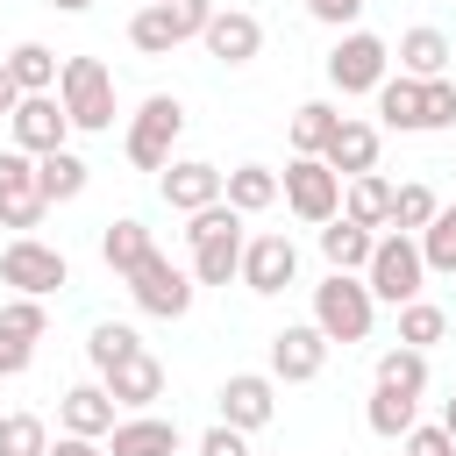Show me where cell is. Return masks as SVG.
<instances>
[{
  "mask_svg": "<svg viewBox=\"0 0 456 456\" xmlns=\"http://www.w3.org/2000/svg\"><path fill=\"white\" fill-rule=\"evenodd\" d=\"M435 214H442V200H435V192H428L420 178H406V185L392 192V228H399V235H420V228H428Z\"/></svg>",
  "mask_w": 456,
  "mask_h": 456,
  "instance_id": "36",
  "label": "cell"
},
{
  "mask_svg": "<svg viewBox=\"0 0 456 456\" xmlns=\"http://www.w3.org/2000/svg\"><path fill=\"white\" fill-rule=\"evenodd\" d=\"M370 321H378V299H370V285L356 278V271H328L321 285H314V328L328 335V342H370Z\"/></svg>",
  "mask_w": 456,
  "mask_h": 456,
  "instance_id": "2",
  "label": "cell"
},
{
  "mask_svg": "<svg viewBox=\"0 0 456 456\" xmlns=\"http://www.w3.org/2000/svg\"><path fill=\"white\" fill-rule=\"evenodd\" d=\"M328 335L314 328V321H285L278 335H271V378L278 385H306V378H321L328 370Z\"/></svg>",
  "mask_w": 456,
  "mask_h": 456,
  "instance_id": "12",
  "label": "cell"
},
{
  "mask_svg": "<svg viewBox=\"0 0 456 456\" xmlns=\"http://www.w3.org/2000/svg\"><path fill=\"white\" fill-rule=\"evenodd\" d=\"M14 107H21V86H14L7 64H0V121H14Z\"/></svg>",
  "mask_w": 456,
  "mask_h": 456,
  "instance_id": "44",
  "label": "cell"
},
{
  "mask_svg": "<svg viewBox=\"0 0 456 456\" xmlns=\"http://www.w3.org/2000/svg\"><path fill=\"white\" fill-rule=\"evenodd\" d=\"M207 57H221V64H249L256 50H264V21L249 14V7H214V21H207Z\"/></svg>",
  "mask_w": 456,
  "mask_h": 456,
  "instance_id": "19",
  "label": "cell"
},
{
  "mask_svg": "<svg viewBox=\"0 0 456 456\" xmlns=\"http://www.w3.org/2000/svg\"><path fill=\"white\" fill-rule=\"evenodd\" d=\"M214 406H221V420H228L235 435H256V428L278 413V378H271V370H235V378H221Z\"/></svg>",
  "mask_w": 456,
  "mask_h": 456,
  "instance_id": "13",
  "label": "cell"
},
{
  "mask_svg": "<svg viewBox=\"0 0 456 456\" xmlns=\"http://www.w3.org/2000/svg\"><path fill=\"white\" fill-rule=\"evenodd\" d=\"M378 385H385V392L420 399V392H428V349H406V342H399V349H385V356H378Z\"/></svg>",
  "mask_w": 456,
  "mask_h": 456,
  "instance_id": "32",
  "label": "cell"
},
{
  "mask_svg": "<svg viewBox=\"0 0 456 456\" xmlns=\"http://www.w3.org/2000/svg\"><path fill=\"white\" fill-rule=\"evenodd\" d=\"M278 192H285V185H278V171H271V164H235V171H228V192H221V200H228L235 214H264V207H271Z\"/></svg>",
  "mask_w": 456,
  "mask_h": 456,
  "instance_id": "30",
  "label": "cell"
},
{
  "mask_svg": "<svg viewBox=\"0 0 456 456\" xmlns=\"http://www.w3.org/2000/svg\"><path fill=\"white\" fill-rule=\"evenodd\" d=\"M442 428H449V435H456V392H449V399H442Z\"/></svg>",
  "mask_w": 456,
  "mask_h": 456,
  "instance_id": "46",
  "label": "cell"
},
{
  "mask_svg": "<svg viewBox=\"0 0 456 456\" xmlns=\"http://www.w3.org/2000/svg\"><path fill=\"white\" fill-rule=\"evenodd\" d=\"M299 278V242L292 235H278V228H264V235H249V249H242V285L249 292H285Z\"/></svg>",
  "mask_w": 456,
  "mask_h": 456,
  "instance_id": "16",
  "label": "cell"
},
{
  "mask_svg": "<svg viewBox=\"0 0 456 456\" xmlns=\"http://www.w3.org/2000/svg\"><path fill=\"white\" fill-rule=\"evenodd\" d=\"M0 64H7V78L21 86V100H28V93H57V78H64V64H57L50 43H14Z\"/></svg>",
  "mask_w": 456,
  "mask_h": 456,
  "instance_id": "25",
  "label": "cell"
},
{
  "mask_svg": "<svg viewBox=\"0 0 456 456\" xmlns=\"http://www.w3.org/2000/svg\"><path fill=\"white\" fill-rule=\"evenodd\" d=\"M36 185H43L50 207H64V200H78V192L93 185V164H86L78 150H50V157H36Z\"/></svg>",
  "mask_w": 456,
  "mask_h": 456,
  "instance_id": "26",
  "label": "cell"
},
{
  "mask_svg": "<svg viewBox=\"0 0 456 456\" xmlns=\"http://www.w3.org/2000/svg\"><path fill=\"white\" fill-rule=\"evenodd\" d=\"M278 185H285V207H292L306 228H328V221L342 214V178H335L321 157H292Z\"/></svg>",
  "mask_w": 456,
  "mask_h": 456,
  "instance_id": "10",
  "label": "cell"
},
{
  "mask_svg": "<svg viewBox=\"0 0 456 456\" xmlns=\"http://www.w3.org/2000/svg\"><path fill=\"white\" fill-rule=\"evenodd\" d=\"M363 285H370V299H378V306H406V299H420V285H428L420 235L385 228V235H378V249H370V264H363Z\"/></svg>",
  "mask_w": 456,
  "mask_h": 456,
  "instance_id": "3",
  "label": "cell"
},
{
  "mask_svg": "<svg viewBox=\"0 0 456 456\" xmlns=\"http://www.w3.org/2000/svg\"><path fill=\"white\" fill-rule=\"evenodd\" d=\"M392 57H399V71H406V78H420V86H428V78H449L456 43H449L442 28H428V21H420V28H406V36H399V50H392Z\"/></svg>",
  "mask_w": 456,
  "mask_h": 456,
  "instance_id": "22",
  "label": "cell"
},
{
  "mask_svg": "<svg viewBox=\"0 0 456 456\" xmlns=\"http://www.w3.org/2000/svg\"><path fill=\"white\" fill-rule=\"evenodd\" d=\"M107 456H178V420L164 413H121L107 435Z\"/></svg>",
  "mask_w": 456,
  "mask_h": 456,
  "instance_id": "21",
  "label": "cell"
},
{
  "mask_svg": "<svg viewBox=\"0 0 456 456\" xmlns=\"http://www.w3.org/2000/svg\"><path fill=\"white\" fill-rule=\"evenodd\" d=\"M420 256H428V271H456V207H442L420 228Z\"/></svg>",
  "mask_w": 456,
  "mask_h": 456,
  "instance_id": "38",
  "label": "cell"
},
{
  "mask_svg": "<svg viewBox=\"0 0 456 456\" xmlns=\"http://www.w3.org/2000/svg\"><path fill=\"white\" fill-rule=\"evenodd\" d=\"M370 249H378V235H370V228H356L349 214H335V221L321 228V256H328V271H356V278H363Z\"/></svg>",
  "mask_w": 456,
  "mask_h": 456,
  "instance_id": "28",
  "label": "cell"
},
{
  "mask_svg": "<svg viewBox=\"0 0 456 456\" xmlns=\"http://www.w3.org/2000/svg\"><path fill=\"white\" fill-rule=\"evenodd\" d=\"M150 249H157V235H150L135 214H121V221H107V228H100V264H107L114 278H128Z\"/></svg>",
  "mask_w": 456,
  "mask_h": 456,
  "instance_id": "24",
  "label": "cell"
},
{
  "mask_svg": "<svg viewBox=\"0 0 456 456\" xmlns=\"http://www.w3.org/2000/svg\"><path fill=\"white\" fill-rule=\"evenodd\" d=\"M456 128V78H428V135Z\"/></svg>",
  "mask_w": 456,
  "mask_h": 456,
  "instance_id": "39",
  "label": "cell"
},
{
  "mask_svg": "<svg viewBox=\"0 0 456 456\" xmlns=\"http://www.w3.org/2000/svg\"><path fill=\"white\" fill-rule=\"evenodd\" d=\"M200 456H249V435H235L228 420H214V428L200 435Z\"/></svg>",
  "mask_w": 456,
  "mask_h": 456,
  "instance_id": "41",
  "label": "cell"
},
{
  "mask_svg": "<svg viewBox=\"0 0 456 456\" xmlns=\"http://www.w3.org/2000/svg\"><path fill=\"white\" fill-rule=\"evenodd\" d=\"M50 456H107V442H86V435H57Z\"/></svg>",
  "mask_w": 456,
  "mask_h": 456,
  "instance_id": "43",
  "label": "cell"
},
{
  "mask_svg": "<svg viewBox=\"0 0 456 456\" xmlns=\"http://www.w3.org/2000/svg\"><path fill=\"white\" fill-rule=\"evenodd\" d=\"M392 192H399V185H385L378 171H363V178H349V185H342V214H349L356 228H370V235H378V228H392Z\"/></svg>",
  "mask_w": 456,
  "mask_h": 456,
  "instance_id": "27",
  "label": "cell"
},
{
  "mask_svg": "<svg viewBox=\"0 0 456 456\" xmlns=\"http://www.w3.org/2000/svg\"><path fill=\"white\" fill-rule=\"evenodd\" d=\"M363 420H370V435H378V442H406V435L420 428V399L370 385V406H363Z\"/></svg>",
  "mask_w": 456,
  "mask_h": 456,
  "instance_id": "29",
  "label": "cell"
},
{
  "mask_svg": "<svg viewBox=\"0 0 456 456\" xmlns=\"http://www.w3.org/2000/svg\"><path fill=\"white\" fill-rule=\"evenodd\" d=\"M50 335V314H43V299H0V342H21V349H36Z\"/></svg>",
  "mask_w": 456,
  "mask_h": 456,
  "instance_id": "33",
  "label": "cell"
},
{
  "mask_svg": "<svg viewBox=\"0 0 456 456\" xmlns=\"http://www.w3.org/2000/svg\"><path fill=\"white\" fill-rule=\"evenodd\" d=\"M57 100H64V114H71L78 135H107L114 128V71L100 57H64Z\"/></svg>",
  "mask_w": 456,
  "mask_h": 456,
  "instance_id": "4",
  "label": "cell"
},
{
  "mask_svg": "<svg viewBox=\"0 0 456 456\" xmlns=\"http://www.w3.org/2000/svg\"><path fill=\"white\" fill-rule=\"evenodd\" d=\"M321 164H328L342 185H349V178H363V171H378V128H370V121H356V114H342V128L328 135Z\"/></svg>",
  "mask_w": 456,
  "mask_h": 456,
  "instance_id": "20",
  "label": "cell"
},
{
  "mask_svg": "<svg viewBox=\"0 0 456 456\" xmlns=\"http://www.w3.org/2000/svg\"><path fill=\"white\" fill-rule=\"evenodd\" d=\"M157 185H164V207H171V214H200V207H221L228 171H221V164H207V157H171Z\"/></svg>",
  "mask_w": 456,
  "mask_h": 456,
  "instance_id": "14",
  "label": "cell"
},
{
  "mask_svg": "<svg viewBox=\"0 0 456 456\" xmlns=\"http://www.w3.org/2000/svg\"><path fill=\"white\" fill-rule=\"evenodd\" d=\"M335 128H342V114H335L328 100H306V107H292V157H321Z\"/></svg>",
  "mask_w": 456,
  "mask_h": 456,
  "instance_id": "31",
  "label": "cell"
},
{
  "mask_svg": "<svg viewBox=\"0 0 456 456\" xmlns=\"http://www.w3.org/2000/svg\"><path fill=\"white\" fill-rule=\"evenodd\" d=\"M142 349V335L128 328V321H93V335H86V356H93V370H114L121 356H135Z\"/></svg>",
  "mask_w": 456,
  "mask_h": 456,
  "instance_id": "35",
  "label": "cell"
},
{
  "mask_svg": "<svg viewBox=\"0 0 456 456\" xmlns=\"http://www.w3.org/2000/svg\"><path fill=\"white\" fill-rule=\"evenodd\" d=\"M399 449H406V456H456V435H449V428L435 420V428H413V435H406Z\"/></svg>",
  "mask_w": 456,
  "mask_h": 456,
  "instance_id": "40",
  "label": "cell"
},
{
  "mask_svg": "<svg viewBox=\"0 0 456 456\" xmlns=\"http://www.w3.org/2000/svg\"><path fill=\"white\" fill-rule=\"evenodd\" d=\"M192 292H200L192 271H178L164 249H150V256L128 271V299H135L142 314H157V321H185V314H192Z\"/></svg>",
  "mask_w": 456,
  "mask_h": 456,
  "instance_id": "8",
  "label": "cell"
},
{
  "mask_svg": "<svg viewBox=\"0 0 456 456\" xmlns=\"http://www.w3.org/2000/svg\"><path fill=\"white\" fill-rule=\"evenodd\" d=\"M370 100H378V121H385V128H399V135H428V86H420V78L399 71V78H385Z\"/></svg>",
  "mask_w": 456,
  "mask_h": 456,
  "instance_id": "23",
  "label": "cell"
},
{
  "mask_svg": "<svg viewBox=\"0 0 456 456\" xmlns=\"http://www.w3.org/2000/svg\"><path fill=\"white\" fill-rule=\"evenodd\" d=\"M14 150H28V157H50V150H71L64 135H71V114H64V100L57 93H28L21 107H14Z\"/></svg>",
  "mask_w": 456,
  "mask_h": 456,
  "instance_id": "15",
  "label": "cell"
},
{
  "mask_svg": "<svg viewBox=\"0 0 456 456\" xmlns=\"http://www.w3.org/2000/svg\"><path fill=\"white\" fill-rule=\"evenodd\" d=\"M0 378H7V363H0Z\"/></svg>",
  "mask_w": 456,
  "mask_h": 456,
  "instance_id": "48",
  "label": "cell"
},
{
  "mask_svg": "<svg viewBox=\"0 0 456 456\" xmlns=\"http://www.w3.org/2000/svg\"><path fill=\"white\" fill-rule=\"evenodd\" d=\"M178 128H185V107H178V93H150V100L135 107L128 135H121L128 164H135V171H157V178H164V164H171V150H178Z\"/></svg>",
  "mask_w": 456,
  "mask_h": 456,
  "instance_id": "5",
  "label": "cell"
},
{
  "mask_svg": "<svg viewBox=\"0 0 456 456\" xmlns=\"http://www.w3.org/2000/svg\"><path fill=\"white\" fill-rule=\"evenodd\" d=\"M392 78V43L370 28H342V43L328 50V86L335 93H378Z\"/></svg>",
  "mask_w": 456,
  "mask_h": 456,
  "instance_id": "7",
  "label": "cell"
},
{
  "mask_svg": "<svg viewBox=\"0 0 456 456\" xmlns=\"http://www.w3.org/2000/svg\"><path fill=\"white\" fill-rule=\"evenodd\" d=\"M442 335H449V314H442L435 299H406V306H399V342H406V349H435Z\"/></svg>",
  "mask_w": 456,
  "mask_h": 456,
  "instance_id": "34",
  "label": "cell"
},
{
  "mask_svg": "<svg viewBox=\"0 0 456 456\" xmlns=\"http://www.w3.org/2000/svg\"><path fill=\"white\" fill-rule=\"evenodd\" d=\"M207 21H214V0H171V7H135V21H128V43H135L142 57H171L178 43L207 36Z\"/></svg>",
  "mask_w": 456,
  "mask_h": 456,
  "instance_id": "6",
  "label": "cell"
},
{
  "mask_svg": "<svg viewBox=\"0 0 456 456\" xmlns=\"http://www.w3.org/2000/svg\"><path fill=\"white\" fill-rule=\"evenodd\" d=\"M114 420H121V406H114V392H107L100 378H86V385L57 392V435H86V442H107V435H114Z\"/></svg>",
  "mask_w": 456,
  "mask_h": 456,
  "instance_id": "17",
  "label": "cell"
},
{
  "mask_svg": "<svg viewBox=\"0 0 456 456\" xmlns=\"http://www.w3.org/2000/svg\"><path fill=\"white\" fill-rule=\"evenodd\" d=\"M100 385L114 392L121 413H150V399H164V363H157L150 349H135V356H121L114 370H100Z\"/></svg>",
  "mask_w": 456,
  "mask_h": 456,
  "instance_id": "18",
  "label": "cell"
},
{
  "mask_svg": "<svg viewBox=\"0 0 456 456\" xmlns=\"http://www.w3.org/2000/svg\"><path fill=\"white\" fill-rule=\"evenodd\" d=\"M0 285H14L21 299H50L57 285H71V264H64V249H50L36 235H14L0 249Z\"/></svg>",
  "mask_w": 456,
  "mask_h": 456,
  "instance_id": "9",
  "label": "cell"
},
{
  "mask_svg": "<svg viewBox=\"0 0 456 456\" xmlns=\"http://www.w3.org/2000/svg\"><path fill=\"white\" fill-rule=\"evenodd\" d=\"M0 456H50V428L36 413H0Z\"/></svg>",
  "mask_w": 456,
  "mask_h": 456,
  "instance_id": "37",
  "label": "cell"
},
{
  "mask_svg": "<svg viewBox=\"0 0 456 456\" xmlns=\"http://www.w3.org/2000/svg\"><path fill=\"white\" fill-rule=\"evenodd\" d=\"M43 214H50V200H43V185H36V157H28V150H0V228L28 235Z\"/></svg>",
  "mask_w": 456,
  "mask_h": 456,
  "instance_id": "11",
  "label": "cell"
},
{
  "mask_svg": "<svg viewBox=\"0 0 456 456\" xmlns=\"http://www.w3.org/2000/svg\"><path fill=\"white\" fill-rule=\"evenodd\" d=\"M306 14H314V21H328V28H349V21L363 14V0H306Z\"/></svg>",
  "mask_w": 456,
  "mask_h": 456,
  "instance_id": "42",
  "label": "cell"
},
{
  "mask_svg": "<svg viewBox=\"0 0 456 456\" xmlns=\"http://www.w3.org/2000/svg\"><path fill=\"white\" fill-rule=\"evenodd\" d=\"M50 7H57V14H86L93 0H50Z\"/></svg>",
  "mask_w": 456,
  "mask_h": 456,
  "instance_id": "45",
  "label": "cell"
},
{
  "mask_svg": "<svg viewBox=\"0 0 456 456\" xmlns=\"http://www.w3.org/2000/svg\"><path fill=\"white\" fill-rule=\"evenodd\" d=\"M142 7H171V0H142Z\"/></svg>",
  "mask_w": 456,
  "mask_h": 456,
  "instance_id": "47",
  "label": "cell"
},
{
  "mask_svg": "<svg viewBox=\"0 0 456 456\" xmlns=\"http://www.w3.org/2000/svg\"><path fill=\"white\" fill-rule=\"evenodd\" d=\"M185 242H192V285H228V278H242L249 228H242V214H235L228 200L185 214Z\"/></svg>",
  "mask_w": 456,
  "mask_h": 456,
  "instance_id": "1",
  "label": "cell"
}]
</instances>
